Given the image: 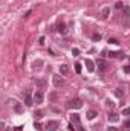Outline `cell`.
Wrapping results in <instances>:
<instances>
[{
    "label": "cell",
    "mask_w": 130,
    "mask_h": 131,
    "mask_svg": "<svg viewBox=\"0 0 130 131\" xmlns=\"http://www.w3.org/2000/svg\"><path fill=\"white\" fill-rule=\"evenodd\" d=\"M67 107L78 110V108H81V107H83V102H81V99H74V101H70V102H69V105H67Z\"/></svg>",
    "instance_id": "obj_1"
},
{
    "label": "cell",
    "mask_w": 130,
    "mask_h": 131,
    "mask_svg": "<svg viewBox=\"0 0 130 131\" xmlns=\"http://www.w3.org/2000/svg\"><path fill=\"white\" fill-rule=\"evenodd\" d=\"M25 104H26L28 107H31V105L34 104V99H32V96H31V92H29V90L25 93Z\"/></svg>",
    "instance_id": "obj_2"
},
{
    "label": "cell",
    "mask_w": 130,
    "mask_h": 131,
    "mask_svg": "<svg viewBox=\"0 0 130 131\" xmlns=\"http://www.w3.org/2000/svg\"><path fill=\"white\" fill-rule=\"evenodd\" d=\"M46 128L49 131H55L58 128V122H57V121H49V122L46 124Z\"/></svg>",
    "instance_id": "obj_3"
},
{
    "label": "cell",
    "mask_w": 130,
    "mask_h": 131,
    "mask_svg": "<svg viewBox=\"0 0 130 131\" xmlns=\"http://www.w3.org/2000/svg\"><path fill=\"white\" fill-rule=\"evenodd\" d=\"M34 102H35V104H41V102H43V92L38 90V92L34 95Z\"/></svg>",
    "instance_id": "obj_4"
},
{
    "label": "cell",
    "mask_w": 130,
    "mask_h": 131,
    "mask_svg": "<svg viewBox=\"0 0 130 131\" xmlns=\"http://www.w3.org/2000/svg\"><path fill=\"white\" fill-rule=\"evenodd\" d=\"M98 70L100 72H106L107 70V63L103 60H98Z\"/></svg>",
    "instance_id": "obj_5"
},
{
    "label": "cell",
    "mask_w": 130,
    "mask_h": 131,
    "mask_svg": "<svg viewBox=\"0 0 130 131\" xmlns=\"http://www.w3.org/2000/svg\"><path fill=\"white\" fill-rule=\"evenodd\" d=\"M52 81H54V85H55V87H60V85L63 84V78H61V75H55Z\"/></svg>",
    "instance_id": "obj_6"
},
{
    "label": "cell",
    "mask_w": 130,
    "mask_h": 131,
    "mask_svg": "<svg viewBox=\"0 0 130 131\" xmlns=\"http://www.w3.org/2000/svg\"><path fill=\"white\" fill-rule=\"evenodd\" d=\"M60 73H61L63 76L69 75V66H66V64H61V66H60Z\"/></svg>",
    "instance_id": "obj_7"
},
{
    "label": "cell",
    "mask_w": 130,
    "mask_h": 131,
    "mask_svg": "<svg viewBox=\"0 0 130 131\" xmlns=\"http://www.w3.org/2000/svg\"><path fill=\"white\" fill-rule=\"evenodd\" d=\"M109 121H110V122H118V121H120V116H118V113H115V111L109 113Z\"/></svg>",
    "instance_id": "obj_8"
},
{
    "label": "cell",
    "mask_w": 130,
    "mask_h": 131,
    "mask_svg": "<svg viewBox=\"0 0 130 131\" xmlns=\"http://www.w3.org/2000/svg\"><path fill=\"white\" fill-rule=\"evenodd\" d=\"M57 27H58L57 31H58L60 34H63V35H64L66 32H67V29H66V24H64L63 21H61V23H58V26H57Z\"/></svg>",
    "instance_id": "obj_9"
},
{
    "label": "cell",
    "mask_w": 130,
    "mask_h": 131,
    "mask_svg": "<svg viewBox=\"0 0 130 131\" xmlns=\"http://www.w3.org/2000/svg\"><path fill=\"white\" fill-rule=\"evenodd\" d=\"M86 67H87L89 72H93V70H95V64H93V61H92V60H86Z\"/></svg>",
    "instance_id": "obj_10"
},
{
    "label": "cell",
    "mask_w": 130,
    "mask_h": 131,
    "mask_svg": "<svg viewBox=\"0 0 130 131\" xmlns=\"http://www.w3.org/2000/svg\"><path fill=\"white\" fill-rule=\"evenodd\" d=\"M70 121H72V124H75V125H81V122H80V114H72Z\"/></svg>",
    "instance_id": "obj_11"
},
{
    "label": "cell",
    "mask_w": 130,
    "mask_h": 131,
    "mask_svg": "<svg viewBox=\"0 0 130 131\" xmlns=\"http://www.w3.org/2000/svg\"><path fill=\"white\" fill-rule=\"evenodd\" d=\"M14 110H15V113H17V114H20V113L23 111V108H21V105H20L18 102H15V101H14Z\"/></svg>",
    "instance_id": "obj_12"
},
{
    "label": "cell",
    "mask_w": 130,
    "mask_h": 131,
    "mask_svg": "<svg viewBox=\"0 0 130 131\" xmlns=\"http://www.w3.org/2000/svg\"><path fill=\"white\" fill-rule=\"evenodd\" d=\"M95 118H97V111H93V110L87 111V119H95Z\"/></svg>",
    "instance_id": "obj_13"
},
{
    "label": "cell",
    "mask_w": 130,
    "mask_h": 131,
    "mask_svg": "<svg viewBox=\"0 0 130 131\" xmlns=\"http://www.w3.org/2000/svg\"><path fill=\"white\" fill-rule=\"evenodd\" d=\"M124 15H126V18L130 17V8L129 6H124Z\"/></svg>",
    "instance_id": "obj_14"
},
{
    "label": "cell",
    "mask_w": 130,
    "mask_h": 131,
    "mask_svg": "<svg viewBox=\"0 0 130 131\" xmlns=\"http://www.w3.org/2000/svg\"><path fill=\"white\" fill-rule=\"evenodd\" d=\"M92 40H93V41H100V40H101V35H100V34H93V35H92Z\"/></svg>",
    "instance_id": "obj_15"
},
{
    "label": "cell",
    "mask_w": 130,
    "mask_h": 131,
    "mask_svg": "<svg viewBox=\"0 0 130 131\" xmlns=\"http://www.w3.org/2000/svg\"><path fill=\"white\" fill-rule=\"evenodd\" d=\"M115 8H116V9H124V5H123V2H116Z\"/></svg>",
    "instance_id": "obj_16"
},
{
    "label": "cell",
    "mask_w": 130,
    "mask_h": 131,
    "mask_svg": "<svg viewBox=\"0 0 130 131\" xmlns=\"http://www.w3.org/2000/svg\"><path fill=\"white\" fill-rule=\"evenodd\" d=\"M75 72H77V73H81V64H80V63L75 64Z\"/></svg>",
    "instance_id": "obj_17"
},
{
    "label": "cell",
    "mask_w": 130,
    "mask_h": 131,
    "mask_svg": "<svg viewBox=\"0 0 130 131\" xmlns=\"http://www.w3.org/2000/svg\"><path fill=\"white\" fill-rule=\"evenodd\" d=\"M109 43H110V44H120V41H118L116 38H109Z\"/></svg>",
    "instance_id": "obj_18"
},
{
    "label": "cell",
    "mask_w": 130,
    "mask_h": 131,
    "mask_svg": "<svg viewBox=\"0 0 130 131\" xmlns=\"http://www.w3.org/2000/svg\"><path fill=\"white\" fill-rule=\"evenodd\" d=\"M115 95H116L118 98H123V95H124V93L121 92V89H116V92H115Z\"/></svg>",
    "instance_id": "obj_19"
},
{
    "label": "cell",
    "mask_w": 130,
    "mask_h": 131,
    "mask_svg": "<svg viewBox=\"0 0 130 131\" xmlns=\"http://www.w3.org/2000/svg\"><path fill=\"white\" fill-rule=\"evenodd\" d=\"M34 116H35L37 119H40V118L43 116V111H40V110H38V111H35V113H34Z\"/></svg>",
    "instance_id": "obj_20"
},
{
    "label": "cell",
    "mask_w": 130,
    "mask_h": 131,
    "mask_svg": "<svg viewBox=\"0 0 130 131\" xmlns=\"http://www.w3.org/2000/svg\"><path fill=\"white\" fill-rule=\"evenodd\" d=\"M34 128H35L37 131H40L41 128H43V127H41V124H38V122H35V124H34Z\"/></svg>",
    "instance_id": "obj_21"
},
{
    "label": "cell",
    "mask_w": 130,
    "mask_h": 131,
    "mask_svg": "<svg viewBox=\"0 0 130 131\" xmlns=\"http://www.w3.org/2000/svg\"><path fill=\"white\" fill-rule=\"evenodd\" d=\"M107 55H109L110 58H116V56H118V52H109Z\"/></svg>",
    "instance_id": "obj_22"
},
{
    "label": "cell",
    "mask_w": 130,
    "mask_h": 131,
    "mask_svg": "<svg viewBox=\"0 0 130 131\" xmlns=\"http://www.w3.org/2000/svg\"><path fill=\"white\" fill-rule=\"evenodd\" d=\"M72 55H74V56H78V55H80V50H78V49H72Z\"/></svg>",
    "instance_id": "obj_23"
},
{
    "label": "cell",
    "mask_w": 130,
    "mask_h": 131,
    "mask_svg": "<svg viewBox=\"0 0 130 131\" xmlns=\"http://www.w3.org/2000/svg\"><path fill=\"white\" fill-rule=\"evenodd\" d=\"M123 114H126V116H130V108H124V110H123Z\"/></svg>",
    "instance_id": "obj_24"
},
{
    "label": "cell",
    "mask_w": 130,
    "mask_h": 131,
    "mask_svg": "<svg viewBox=\"0 0 130 131\" xmlns=\"http://www.w3.org/2000/svg\"><path fill=\"white\" fill-rule=\"evenodd\" d=\"M103 15H104V17L109 15V8H104V9H103Z\"/></svg>",
    "instance_id": "obj_25"
},
{
    "label": "cell",
    "mask_w": 130,
    "mask_h": 131,
    "mask_svg": "<svg viewBox=\"0 0 130 131\" xmlns=\"http://www.w3.org/2000/svg\"><path fill=\"white\" fill-rule=\"evenodd\" d=\"M123 125H124L126 128H129V130H130V119H129V121H126V122H124Z\"/></svg>",
    "instance_id": "obj_26"
},
{
    "label": "cell",
    "mask_w": 130,
    "mask_h": 131,
    "mask_svg": "<svg viewBox=\"0 0 130 131\" xmlns=\"http://www.w3.org/2000/svg\"><path fill=\"white\" fill-rule=\"evenodd\" d=\"M107 105H109V107H110V108H113V107H115V104H113V102H112V101H110V99H109V101H107Z\"/></svg>",
    "instance_id": "obj_27"
},
{
    "label": "cell",
    "mask_w": 130,
    "mask_h": 131,
    "mask_svg": "<svg viewBox=\"0 0 130 131\" xmlns=\"http://www.w3.org/2000/svg\"><path fill=\"white\" fill-rule=\"evenodd\" d=\"M124 72H126V73H130V64L129 66H124Z\"/></svg>",
    "instance_id": "obj_28"
},
{
    "label": "cell",
    "mask_w": 130,
    "mask_h": 131,
    "mask_svg": "<svg viewBox=\"0 0 130 131\" xmlns=\"http://www.w3.org/2000/svg\"><path fill=\"white\" fill-rule=\"evenodd\" d=\"M75 127H77V130H78V131H86L83 127H81V125H75Z\"/></svg>",
    "instance_id": "obj_29"
},
{
    "label": "cell",
    "mask_w": 130,
    "mask_h": 131,
    "mask_svg": "<svg viewBox=\"0 0 130 131\" xmlns=\"http://www.w3.org/2000/svg\"><path fill=\"white\" fill-rule=\"evenodd\" d=\"M31 14H32V11H28V12H26V14H25V18H28V17H29V15H31Z\"/></svg>",
    "instance_id": "obj_30"
},
{
    "label": "cell",
    "mask_w": 130,
    "mask_h": 131,
    "mask_svg": "<svg viewBox=\"0 0 130 131\" xmlns=\"http://www.w3.org/2000/svg\"><path fill=\"white\" fill-rule=\"evenodd\" d=\"M38 43H40V44H43V43H44V37H40V40H38Z\"/></svg>",
    "instance_id": "obj_31"
},
{
    "label": "cell",
    "mask_w": 130,
    "mask_h": 131,
    "mask_svg": "<svg viewBox=\"0 0 130 131\" xmlns=\"http://www.w3.org/2000/svg\"><path fill=\"white\" fill-rule=\"evenodd\" d=\"M107 131H118V130H116L115 127H109V130H107Z\"/></svg>",
    "instance_id": "obj_32"
},
{
    "label": "cell",
    "mask_w": 130,
    "mask_h": 131,
    "mask_svg": "<svg viewBox=\"0 0 130 131\" xmlns=\"http://www.w3.org/2000/svg\"><path fill=\"white\" fill-rule=\"evenodd\" d=\"M97 127H98V125H93V131H100L98 128H97Z\"/></svg>",
    "instance_id": "obj_33"
},
{
    "label": "cell",
    "mask_w": 130,
    "mask_h": 131,
    "mask_svg": "<svg viewBox=\"0 0 130 131\" xmlns=\"http://www.w3.org/2000/svg\"><path fill=\"white\" fill-rule=\"evenodd\" d=\"M129 61H130V56H129Z\"/></svg>",
    "instance_id": "obj_34"
},
{
    "label": "cell",
    "mask_w": 130,
    "mask_h": 131,
    "mask_svg": "<svg viewBox=\"0 0 130 131\" xmlns=\"http://www.w3.org/2000/svg\"><path fill=\"white\" fill-rule=\"evenodd\" d=\"M129 131H130V130H129Z\"/></svg>",
    "instance_id": "obj_35"
}]
</instances>
